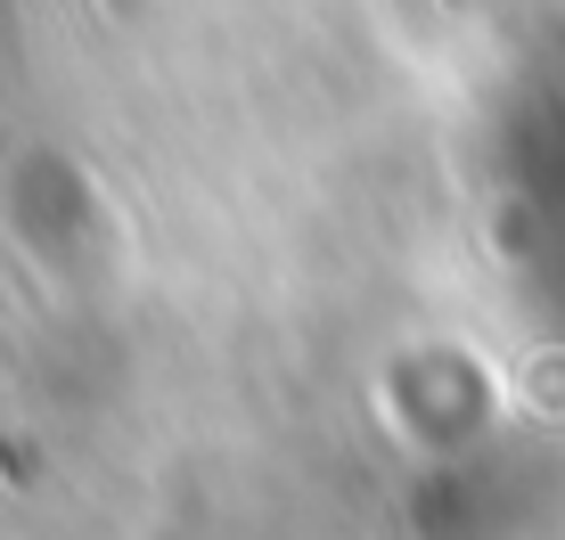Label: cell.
<instances>
[{
    "label": "cell",
    "mask_w": 565,
    "mask_h": 540,
    "mask_svg": "<svg viewBox=\"0 0 565 540\" xmlns=\"http://www.w3.org/2000/svg\"><path fill=\"white\" fill-rule=\"evenodd\" d=\"M107 9H124V17H131V9H140V0H107Z\"/></svg>",
    "instance_id": "1"
}]
</instances>
